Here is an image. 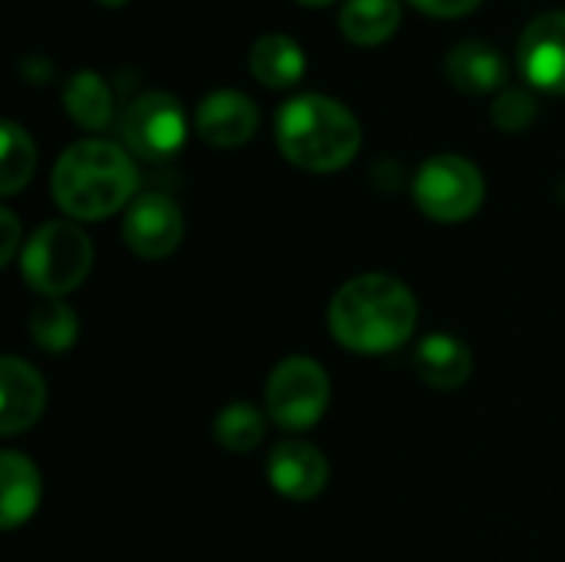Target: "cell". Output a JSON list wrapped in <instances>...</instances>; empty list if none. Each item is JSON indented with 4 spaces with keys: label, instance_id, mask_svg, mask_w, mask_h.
<instances>
[{
    "label": "cell",
    "instance_id": "6da1fadb",
    "mask_svg": "<svg viewBox=\"0 0 565 562\" xmlns=\"http://www.w3.org/2000/svg\"><path fill=\"white\" fill-rule=\"evenodd\" d=\"M338 344L354 354H387L411 341L417 328L414 291L384 272H367L338 288L328 308Z\"/></svg>",
    "mask_w": 565,
    "mask_h": 562
},
{
    "label": "cell",
    "instance_id": "7a4b0ae2",
    "mask_svg": "<svg viewBox=\"0 0 565 562\" xmlns=\"http://www.w3.org/2000/svg\"><path fill=\"white\" fill-rule=\"evenodd\" d=\"M139 185L129 152L109 139L73 142L53 169L50 189L56 205L76 222H99L119 212Z\"/></svg>",
    "mask_w": 565,
    "mask_h": 562
},
{
    "label": "cell",
    "instance_id": "3957f363",
    "mask_svg": "<svg viewBox=\"0 0 565 562\" xmlns=\"http://www.w3.org/2000/svg\"><path fill=\"white\" fill-rule=\"evenodd\" d=\"M275 139L291 166L305 172H338L354 162L361 149V123L344 103L305 93L278 109Z\"/></svg>",
    "mask_w": 565,
    "mask_h": 562
},
{
    "label": "cell",
    "instance_id": "277c9868",
    "mask_svg": "<svg viewBox=\"0 0 565 562\" xmlns=\"http://www.w3.org/2000/svg\"><path fill=\"white\" fill-rule=\"evenodd\" d=\"M93 268V242L76 222H43L20 255L23 282L43 298L70 295Z\"/></svg>",
    "mask_w": 565,
    "mask_h": 562
},
{
    "label": "cell",
    "instance_id": "5b68a950",
    "mask_svg": "<svg viewBox=\"0 0 565 562\" xmlns=\"http://www.w3.org/2000/svg\"><path fill=\"white\" fill-rule=\"evenodd\" d=\"M487 195L483 172L454 152L427 159L414 176V202L434 222H467Z\"/></svg>",
    "mask_w": 565,
    "mask_h": 562
},
{
    "label": "cell",
    "instance_id": "8992f818",
    "mask_svg": "<svg viewBox=\"0 0 565 562\" xmlns=\"http://www.w3.org/2000/svg\"><path fill=\"white\" fill-rule=\"evenodd\" d=\"M331 401V381L311 358H285L265 384V411L281 431H311Z\"/></svg>",
    "mask_w": 565,
    "mask_h": 562
},
{
    "label": "cell",
    "instance_id": "52a82bcc",
    "mask_svg": "<svg viewBox=\"0 0 565 562\" xmlns=\"http://www.w3.org/2000/svg\"><path fill=\"white\" fill-rule=\"evenodd\" d=\"M119 132L126 149H132L139 159L162 162L182 149L189 123L182 103L172 93H142L126 106Z\"/></svg>",
    "mask_w": 565,
    "mask_h": 562
},
{
    "label": "cell",
    "instance_id": "ba28073f",
    "mask_svg": "<svg viewBox=\"0 0 565 562\" xmlns=\"http://www.w3.org/2000/svg\"><path fill=\"white\" fill-rule=\"evenodd\" d=\"M185 235V219L182 209L162 195V192H146L139 199H132V205L126 209L122 219V238L129 245V252H136L139 258H166L179 248Z\"/></svg>",
    "mask_w": 565,
    "mask_h": 562
},
{
    "label": "cell",
    "instance_id": "9c48e42d",
    "mask_svg": "<svg viewBox=\"0 0 565 562\" xmlns=\"http://www.w3.org/2000/svg\"><path fill=\"white\" fill-rule=\"evenodd\" d=\"M520 70L536 89L565 96V10L543 13L523 30Z\"/></svg>",
    "mask_w": 565,
    "mask_h": 562
},
{
    "label": "cell",
    "instance_id": "30bf717a",
    "mask_svg": "<svg viewBox=\"0 0 565 562\" xmlns=\"http://www.w3.org/2000/svg\"><path fill=\"white\" fill-rule=\"evenodd\" d=\"M195 129L209 146L238 149L258 129V106L238 89H215L199 103Z\"/></svg>",
    "mask_w": 565,
    "mask_h": 562
},
{
    "label": "cell",
    "instance_id": "8fae6325",
    "mask_svg": "<svg viewBox=\"0 0 565 562\" xmlns=\"http://www.w3.org/2000/svg\"><path fill=\"white\" fill-rule=\"evenodd\" d=\"M46 404V384L33 364L7 354L0 361V434L17 437L36 424Z\"/></svg>",
    "mask_w": 565,
    "mask_h": 562
},
{
    "label": "cell",
    "instance_id": "7c38bea8",
    "mask_svg": "<svg viewBox=\"0 0 565 562\" xmlns=\"http://www.w3.org/2000/svg\"><path fill=\"white\" fill-rule=\"evenodd\" d=\"M268 480L288 500H315L328 487V460L315 444L285 441L268 454Z\"/></svg>",
    "mask_w": 565,
    "mask_h": 562
},
{
    "label": "cell",
    "instance_id": "4fadbf2b",
    "mask_svg": "<svg viewBox=\"0 0 565 562\" xmlns=\"http://www.w3.org/2000/svg\"><path fill=\"white\" fill-rule=\"evenodd\" d=\"M447 79L467 96L500 93L507 83V56L487 40H463L447 53Z\"/></svg>",
    "mask_w": 565,
    "mask_h": 562
},
{
    "label": "cell",
    "instance_id": "5bb4252c",
    "mask_svg": "<svg viewBox=\"0 0 565 562\" xmlns=\"http://www.w3.org/2000/svg\"><path fill=\"white\" fill-rule=\"evenodd\" d=\"M417 374L434 391H457L473 374V351L457 335H430L417 348Z\"/></svg>",
    "mask_w": 565,
    "mask_h": 562
},
{
    "label": "cell",
    "instance_id": "9a60e30c",
    "mask_svg": "<svg viewBox=\"0 0 565 562\" xmlns=\"http://www.w3.org/2000/svg\"><path fill=\"white\" fill-rule=\"evenodd\" d=\"M40 474L20 450L0 454V523L3 530H17L40 507Z\"/></svg>",
    "mask_w": 565,
    "mask_h": 562
},
{
    "label": "cell",
    "instance_id": "2e32d148",
    "mask_svg": "<svg viewBox=\"0 0 565 562\" xmlns=\"http://www.w3.org/2000/svg\"><path fill=\"white\" fill-rule=\"evenodd\" d=\"M248 66H252V76L262 86L288 89L305 73V53H301L298 40H291L285 33H265V36H258L252 43Z\"/></svg>",
    "mask_w": 565,
    "mask_h": 562
},
{
    "label": "cell",
    "instance_id": "e0dca14e",
    "mask_svg": "<svg viewBox=\"0 0 565 562\" xmlns=\"http://www.w3.org/2000/svg\"><path fill=\"white\" fill-rule=\"evenodd\" d=\"M63 106L76 126L96 132V129H106L113 119V89L99 73L79 70L70 76V83L63 89Z\"/></svg>",
    "mask_w": 565,
    "mask_h": 562
},
{
    "label": "cell",
    "instance_id": "ac0fdd59",
    "mask_svg": "<svg viewBox=\"0 0 565 562\" xmlns=\"http://www.w3.org/2000/svg\"><path fill=\"white\" fill-rule=\"evenodd\" d=\"M401 26V0H348L341 33L358 46H377Z\"/></svg>",
    "mask_w": 565,
    "mask_h": 562
},
{
    "label": "cell",
    "instance_id": "d6986e66",
    "mask_svg": "<svg viewBox=\"0 0 565 562\" xmlns=\"http://www.w3.org/2000/svg\"><path fill=\"white\" fill-rule=\"evenodd\" d=\"M212 434L228 454H248L265 437V414L248 401H232L218 411Z\"/></svg>",
    "mask_w": 565,
    "mask_h": 562
},
{
    "label": "cell",
    "instance_id": "ffe728a7",
    "mask_svg": "<svg viewBox=\"0 0 565 562\" xmlns=\"http://www.w3.org/2000/svg\"><path fill=\"white\" fill-rule=\"evenodd\" d=\"M36 169V149L26 129H20L13 119H3L0 129V192L17 195Z\"/></svg>",
    "mask_w": 565,
    "mask_h": 562
},
{
    "label": "cell",
    "instance_id": "44dd1931",
    "mask_svg": "<svg viewBox=\"0 0 565 562\" xmlns=\"http://www.w3.org/2000/svg\"><path fill=\"white\" fill-rule=\"evenodd\" d=\"M30 335L33 341L50 351V354H63L73 348L76 335H79V321L76 311L70 305H63L60 298H46L43 305L33 308L30 315Z\"/></svg>",
    "mask_w": 565,
    "mask_h": 562
},
{
    "label": "cell",
    "instance_id": "7402d4cb",
    "mask_svg": "<svg viewBox=\"0 0 565 562\" xmlns=\"http://www.w3.org/2000/svg\"><path fill=\"white\" fill-rule=\"evenodd\" d=\"M490 116L497 123V129L503 132H523L536 123L540 116V99L533 96V89H523V86H510V89H500L493 96V106H490Z\"/></svg>",
    "mask_w": 565,
    "mask_h": 562
},
{
    "label": "cell",
    "instance_id": "603a6c76",
    "mask_svg": "<svg viewBox=\"0 0 565 562\" xmlns=\"http://www.w3.org/2000/svg\"><path fill=\"white\" fill-rule=\"evenodd\" d=\"M417 10L437 17V20H454V17H463L470 13L480 0H411Z\"/></svg>",
    "mask_w": 565,
    "mask_h": 562
},
{
    "label": "cell",
    "instance_id": "cb8c5ba5",
    "mask_svg": "<svg viewBox=\"0 0 565 562\" xmlns=\"http://www.w3.org/2000/svg\"><path fill=\"white\" fill-rule=\"evenodd\" d=\"M0 225H3V245H0V265H10L20 245V225L10 209H0Z\"/></svg>",
    "mask_w": 565,
    "mask_h": 562
},
{
    "label": "cell",
    "instance_id": "d4e9b609",
    "mask_svg": "<svg viewBox=\"0 0 565 562\" xmlns=\"http://www.w3.org/2000/svg\"><path fill=\"white\" fill-rule=\"evenodd\" d=\"M99 3H103V7H122L126 0H99Z\"/></svg>",
    "mask_w": 565,
    "mask_h": 562
},
{
    "label": "cell",
    "instance_id": "484cf974",
    "mask_svg": "<svg viewBox=\"0 0 565 562\" xmlns=\"http://www.w3.org/2000/svg\"><path fill=\"white\" fill-rule=\"evenodd\" d=\"M301 3H308V7H321V3H331V0H301Z\"/></svg>",
    "mask_w": 565,
    "mask_h": 562
}]
</instances>
